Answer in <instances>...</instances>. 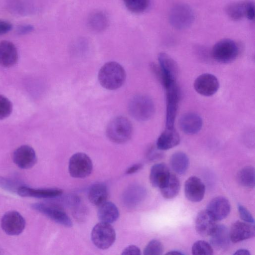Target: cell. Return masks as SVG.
Wrapping results in <instances>:
<instances>
[{"label": "cell", "instance_id": "6da1fadb", "mask_svg": "<svg viewBox=\"0 0 255 255\" xmlns=\"http://www.w3.org/2000/svg\"><path fill=\"white\" fill-rule=\"evenodd\" d=\"M124 68L116 62H109L100 69L98 80L102 87L108 90H116L121 87L126 79Z\"/></svg>", "mask_w": 255, "mask_h": 255}, {"label": "cell", "instance_id": "7a4b0ae2", "mask_svg": "<svg viewBox=\"0 0 255 255\" xmlns=\"http://www.w3.org/2000/svg\"><path fill=\"white\" fill-rule=\"evenodd\" d=\"M132 127L126 118L120 116L113 119L108 124L106 134L109 139L117 143H123L131 136Z\"/></svg>", "mask_w": 255, "mask_h": 255}, {"label": "cell", "instance_id": "3957f363", "mask_svg": "<svg viewBox=\"0 0 255 255\" xmlns=\"http://www.w3.org/2000/svg\"><path fill=\"white\" fill-rule=\"evenodd\" d=\"M195 14L188 4L180 3L174 5L169 13V21L175 28L179 30L189 27L193 23Z\"/></svg>", "mask_w": 255, "mask_h": 255}, {"label": "cell", "instance_id": "277c9868", "mask_svg": "<svg viewBox=\"0 0 255 255\" xmlns=\"http://www.w3.org/2000/svg\"><path fill=\"white\" fill-rule=\"evenodd\" d=\"M154 105L152 100L145 95H137L129 102L128 111L130 115L139 121L150 119L154 113Z\"/></svg>", "mask_w": 255, "mask_h": 255}, {"label": "cell", "instance_id": "5b68a950", "mask_svg": "<svg viewBox=\"0 0 255 255\" xmlns=\"http://www.w3.org/2000/svg\"><path fill=\"white\" fill-rule=\"evenodd\" d=\"M91 237L93 244L97 248L106 250L115 243L116 234L111 224L100 222L93 227Z\"/></svg>", "mask_w": 255, "mask_h": 255}, {"label": "cell", "instance_id": "8992f818", "mask_svg": "<svg viewBox=\"0 0 255 255\" xmlns=\"http://www.w3.org/2000/svg\"><path fill=\"white\" fill-rule=\"evenodd\" d=\"M239 54V47L234 40L225 38L217 42L213 46L212 55L218 62L228 63L234 61Z\"/></svg>", "mask_w": 255, "mask_h": 255}, {"label": "cell", "instance_id": "52a82bcc", "mask_svg": "<svg viewBox=\"0 0 255 255\" xmlns=\"http://www.w3.org/2000/svg\"><path fill=\"white\" fill-rule=\"evenodd\" d=\"M164 88L166 100L165 127H174V122L181 96L180 90L176 81L169 83Z\"/></svg>", "mask_w": 255, "mask_h": 255}, {"label": "cell", "instance_id": "ba28073f", "mask_svg": "<svg viewBox=\"0 0 255 255\" xmlns=\"http://www.w3.org/2000/svg\"><path fill=\"white\" fill-rule=\"evenodd\" d=\"M93 170V163L86 154L78 152L70 158L68 171L70 175L76 178H83L90 175Z\"/></svg>", "mask_w": 255, "mask_h": 255}, {"label": "cell", "instance_id": "9c48e42d", "mask_svg": "<svg viewBox=\"0 0 255 255\" xmlns=\"http://www.w3.org/2000/svg\"><path fill=\"white\" fill-rule=\"evenodd\" d=\"M31 207L57 224L67 227L72 226V222L68 215L61 208L45 203H36Z\"/></svg>", "mask_w": 255, "mask_h": 255}, {"label": "cell", "instance_id": "30bf717a", "mask_svg": "<svg viewBox=\"0 0 255 255\" xmlns=\"http://www.w3.org/2000/svg\"><path fill=\"white\" fill-rule=\"evenodd\" d=\"M158 60L161 71L159 81L164 87L169 83L176 81L178 74V66L172 57L164 52L158 54Z\"/></svg>", "mask_w": 255, "mask_h": 255}, {"label": "cell", "instance_id": "8fae6325", "mask_svg": "<svg viewBox=\"0 0 255 255\" xmlns=\"http://www.w3.org/2000/svg\"><path fill=\"white\" fill-rule=\"evenodd\" d=\"M0 223L2 230L10 236L20 234L24 230L26 225L24 218L16 211H10L5 213Z\"/></svg>", "mask_w": 255, "mask_h": 255}, {"label": "cell", "instance_id": "7c38bea8", "mask_svg": "<svg viewBox=\"0 0 255 255\" xmlns=\"http://www.w3.org/2000/svg\"><path fill=\"white\" fill-rule=\"evenodd\" d=\"M194 87L199 94L204 96H211L218 90L219 83L214 75L204 73L199 76L195 80Z\"/></svg>", "mask_w": 255, "mask_h": 255}, {"label": "cell", "instance_id": "4fadbf2b", "mask_svg": "<svg viewBox=\"0 0 255 255\" xmlns=\"http://www.w3.org/2000/svg\"><path fill=\"white\" fill-rule=\"evenodd\" d=\"M12 159L20 168L29 169L35 164L37 157L32 147L27 145H23L14 151Z\"/></svg>", "mask_w": 255, "mask_h": 255}, {"label": "cell", "instance_id": "5bb4252c", "mask_svg": "<svg viewBox=\"0 0 255 255\" xmlns=\"http://www.w3.org/2000/svg\"><path fill=\"white\" fill-rule=\"evenodd\" d=\"M184 193L186 198L190 201L199 202L204 197L205 186L198 177L191 176L185 183Z\"/></svg>", "mask_w": 255, "mask_h": 255}, {"label": "cell", "instance_id": "9a60e30c", "mask_svg": "<svg viewBox=\"0 0 255 255\" xmlns=\"http://www.w3.org/2000/svg\"><path fill=\"white\" fill-rule=\"evenodd\" d=\"M206 210L216 221H221L230 214L231 205L227 199L222 196H218L209 202Z\"/></svg>", "mask_w": 255, "mask_h": 255}, {"label": "cell", "instance_id": "2e32d148", "mask_svg": "<svg viewBox=\"0 0 255 255\" xmlns=\"http://www.w3.org/2000/svg\"><path fill=\"white\" fill-rule=\"evenodd\" d=\"M229 233L231 241L233 243L240 242L255 236V225L238 221L232 225Z\"/></svg>", "mask_w": 255, "mask_h": 255}, {"label": "cell", "instance_id": "e0dca14e", "mask_svg": "<svg viewBox=\"0 0 255 255\" xmlns=\"http://www.w3.org/2000/svg\"><path fill=\"white\" fill-rule=\"evenodd\" d=\"M20 196L36 198H52L61 195L62 190L58 188L34 189L25 186H19L16 191Z\"/></svg>", "mask_w": 255, "mask_h": 255}, {"label": "cell", "instance_id": "ac0fdd59", "mask_svg": "<svg viewBox=\"0 0 255 255\" xmlns=\"http://www.w3.org/2000/svg\"><path fill=\"white\" fill-rule=\"evenodd\" d=\"M210 236V244L220 251L226 250L230 246L231 239L229 230L224 225H217Z\"/></svg>", "mask_w": 255, "mask_h": 255}, {"label": "cell", "instance_id": "d6986e66", "mask_svg": "<svg viewBox=\"0 0 255 255\" xmlns=\"http://www.w3.org/2000/svg\"><path fill=\"white\" fill-rule=\"evenodd\" d=\"M216 222L206 210L201 211L196 217L195 229L202 236H210L217 225Z\"/></svg>", "mask_w": 255, "mask_h": 255}, {"label": "cell", "instance_id": "ffe728a7", "mask_svg": "<svg viewBox=\"0 0 255 255\" xmlns=\"http://www.w3.org/2000/svg\"><path fill=\"white\" fill-rule=\"evenodd\" d=\"M18 58L15 45L11 42L3 40L0 42V64L4 67L15 65Z\"/></svg>", "mask_w": 255, "mask_h": 255}, {"label": "cell", "instance_id": "44dd1931", "mask_svg": "<svg viewBox=\"0 0 255 255\" xmlns=\"http://www.w3.org/2000/svg\"><path fill=\"white\" fill-rule=\"evenodd\" d=\"M203 122L201 118L197 114L188 113L183 115L179 120L181 130L188 134L197 133L202 128Z\"/></svg>", "mask_w": 255, "mask_h": 255}, {"label": "cell", "instance_id": "7402d4cb", "mask_svg": "<svg viewBox=\"0 0 255 255\" xmlns=\"http://www.w3.org/2000/svg\"><path fill=\"white\" fill-rule=\"evenodd\" d=\"M180 136L174 127L166 128L156 141V147L160 150H167L177 145Z\"/></svg>", "mask_w": 255, "mask_h": 255}, {"label": "cell", "instance_id": "603a6c76", "mask_svg": "<svg viewBox=\"0 0 255 255\" xmlns=\"http://www.w3.org/2000/svg\"><path fill=\"white\" fill-rule=\"evenodd\" d=\"M171 172L169 168L164 163L153 165L150 169L149 180L154 187L160 188L168 179Z\"/></svg>", "mask_w": 255, "mask_h": 255}, {"label": "cell", "instance_id": "cb8c5ba5", "mask_svg": "<svg viewBox=\"0 0 255 255\" xmlns=\"http://www.w3.org/2000/svg\"><path fill=\"white\" fill-rule=\"evenodd\" d=\"M254 2L252 0H245L233 2L227 6V14L234 20H239L247 17L248 9Z\"/></svg>", "mask_w": 255, "mask_h": 255}, {"label": "cell", "instance_id": "d4e9b609", "mask_svg": "<svg viewBox=\"0 0 255 255\" xmlns=\"http://www.w3.org/2000/svg\"><path fill=\"white\" fill-rule=\"evenodd\" d=\"M98 207L97 215L100 222L111 224L119 218L118 208L113 203L106 201Z\"/></svg>", "mask_w": 255, "mask_h": 255}, {"label": "cell", "instance_id": "484cf974", "mask_svg": "<svg viewBox=\"0 0 255 255\" xmlns=\"http://www.w3.org/2000/svg\"><path fill=\"white\" fill-rule=\"evenodd\" d=\"M108 190L103 183H97L92 185L88 191L89 201L94 205L99 206L107 201Z\"/></svg>", "mask_w": 255, "mask_h": 255}, {"label": "cell", "instance_id": "4316f807", "mask_svg": "<svg viewBox=\"0 0 255 255\" xmlns=\"http://www.w3.org/2000/svg\"><path fill=\"white\" fill-rule=\"evenodd\" d=\"M159 189L164 198L168 199L174 198L180 190V182L178 177L171 173L167 180Z\"/></svg>", "mask_w": 255, "mask_h": 255}, {"label": "cell", "instance_id": "83f0119b", "mask_svg": "<svg viewBox=\"0 0 255 255\" xmlns=\"http://www.w3.org/2000/svg\"><path fill=\"white\" fill-rule=\"evenodd\" d=\"M189 159L186 154L178 151L173 153L170 159V164L172 169L177 174H185L189 166Z\"/></svg>", "mask_w": 255, "mask_h": 255}, {"label": "cell", "instance_id": "f1b7e54d", "mask_svg": "<svg viewBox=\"0 0 255 255\" xmlns=\"http://www.w3.org/2000/svg\"><path fill=\"white\" fill-rule=\"evenodd\" d=\"M238 183L242 186L247 188L255 187V169L251 166L242 168L237 174Z\"/></svg>", "mask_w": 255, "mask_h": 255}, {"label": "cell", "instance_id": "f546056e", "mask_svg": "<svg viewBox=\"0 0 255 255\" xmlns=\"http://www.w3.org/2000/svg\"><path fill=\"white\" fill-rule=\"evenodd\" d=\"M108 22L107 16L102 11L92 13L88 19L90 28L96 31H101L105 29L108 25Z\"/></svg>", "mask_w": 255, "mask_h": 255}, {"label": "cell", "instance_id": "4dcf8cb0", "mask_svg": "<svg viewBox=\"0 0 255 255\" xmlns=\"http://www.w3.org/2000/svg\"><path fill=\"white\" fill-rule=\"evenodd\" d=\"M123 1L127 8L134 13L145 11L150 4V0H123Z\"/></svg>", "mask_w": 255, "mask_h": 255}, {"label": "cell", "instance_id": "1f68e13d", "mask_svg": "<svg viewBox=\"0 0 255 255\" xmlns=\"http://www.w3.org/2000/svg\"><path fill=\"white\" fill-rule=\"evenodd\" d=\"M193 255H210L213 254V249L211 244L203 240L197 241L194 243L192 248Z\"/></svg>", "mask_w": 255, "mask_h": 255}, {"label": "cell", "instance_id": "d6a6232c", "mask_svg": "<svg viewBox=\"0 0 255 255\" xmlns=\"http://www.w3.org/2000/svg\"><path fill=\"white\" fill-rule=\"evenodd\" d=\"M163 247L161 243L157 240H151L146 246L143 254L145 255H160L162 254Z\"/></svg>", "mask_w": 255, "mask_h": 255}, {"label": "cell", "instance_id": "836d02e7", "mask_svg": "<svg viewBox=\"0 0 255 255\" xmlns=\"http://www.w3.org/2000/svg\"><path fill=\"white\" fill-rule=\"evenodd\" d=\"M12 105L6 97L0 95V120L4 119L11 114Z\"/></svg>", "mask_w": 255, "mask_h": 255}, {"label": "cell", "instance_id": "e575fe53", "mask_svg": "<svg viewBox=\"0 0 255 255\" xmlns=\"http://www.w3.org/2000/svg\"><path fill=\"white\" fill-rule=\"evenodd\" d=\"M238 210L242 220L245 222L255 224L254 217L245 207L240 204H238Z\"/></svg>", "mask_w": 255, "mask_h": 255}, {"label": "cell", "instance_id": "d590c367", "mask_svg": "<svg viewBox=\"0 0 255 255\" xmlns=\"http://www.w3.org/2000/svg\"><path fill=\"white\" fill-rule=\"evenodd\" d=\"M14 183L11 180L3 177H0V187L9 191H17V189L14 187Z\"/></svg>", "mask_w": 255, "mask_h": 255}, {"label": "cell", "instance_id": "8d00e7d4", "mask_svg": "<svg viewBox=\"0 0 255 255\" xmlns=\"http://www.w3.org/2000/svg\"><path fill=\"white\" fill-rule=\"evenodd\" d=\"M12 29V25L8 20L0 19V35L9 32Z\"/></svg>", "mask_w": 255, "mask_h": 255}, {"label": "cell", "instance_id": "74e56055", "mask_svg": "<svg viewBox=\"0 0 255 255\" xmlns=\"http://www.w3.org/2000/svg\"><path fill=\"white\" fill-rule=\"evenodd\" d=\"M34 29L33 25L30 24H21L17 26L16 33L18 35H25L32 32Z\"/></svg>", "mask_w": 255, "mask_h": 255}, {"label": "cell", "instance_id": "f35d334b", "mask_svg": "<svg viewBox=\"0 0 255 255\" xmlns=\"http://www.w3.org/2000/svg\"><path fill=\"white\" fill-rule=\"evenodd\" d=\"M140 249L136 246L130 245L126 247L122 253V255H140Z\"/></svg>", "mask_w": 255, "mask_h": 255}, {"label": "cell", "instance_id": "ab89813d", "mask_svg": "<svg viewBox=\"0 0 255 255\" xmlns=\"http://www.w3.org/2000/svg\"><path fill=\"white\" fill-rule=\"evenodd\" d=\"M142 167V165L140 163L135 164L128 169L126 173L128 174L134 173L140 170Z\"/></svg>", "mask_w": 255, "mask_h": 255}, {"label": "cell", "instance_id": "60d3db41", "mask_svg": "<svg viewBox=\"0 0 255 255\" xmlns=\"http://www.w3.org/2000/svg\"><path fill=\"white\" fill-rule=\"evenodd\" d=\"M234 255H250V252L246 249H240L237 250Z\"/></svg>", "mask_w": 255, "mask_h": 255}, {"label": "cell", "instance_id": "b9f144b4", "mask_svg": "<svg viewBox=\"0 0 255 255\" xmlns=\"http://www.w3.org/2000/svg\"><path fill=\"white\" fill-rule=\"evenodd\" d=\"M185 254L183 252H182L181 251H178V250H173V251H171L168 253H166V255H184Z\"/></svg>", "mask_w": 255, "mask_h": 255}]
</instances>
